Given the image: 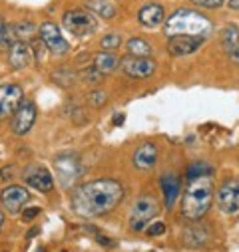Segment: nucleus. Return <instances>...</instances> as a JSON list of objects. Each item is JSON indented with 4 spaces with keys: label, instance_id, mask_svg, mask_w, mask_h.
<instances>
[{
    "label": "nucleus",
    "instance_id": "obj_7",
    "mask_svg": "<svg viewBox=\"0 0 239 252\" xmlns=\"http://www.w3.org/2000/svg\"><path fill=\"white\" fill-rule=\"evenodd\" d=\"M215 201L219 211H223L225 215H237L239 213V179L231 177L223 181L217 189Z\"/></svg>",
    "mask_w": 239,
    "mask_h": 252
},
{
    "label": "nucleus",
    "instance_id": "obj_1",
    "mask_svg": "<svg viewBox=\"0 0 239 252\" xmlns=\"http://www.w3.org/2000/svg\"><path fill=\"white\" fill-rule=\"evenodd\" d=\"M124 199V187L114 179H96L72 193V211L80 217H100L114 211Z\"/></svg>",
    "mask_w": 239,
    "mask_h": 252
},
{
    "label": "nucleus",
    "instance_id": "obj_10",
    "mask_svg": "<svg viewBox=\"0 0 239 252\" xmlns=\"http://www.w3.org/2000/svg\"><path fill=\"white\" fill-rule=\"evenodd\" d=\"M24 99V92L18 84H2L0 86V119L12 115Z\"/></svg>",
    "mask_w": 239,
    "mask_h": 252
},
{
    "label": "nucleus",
    "instance_id": "obj_33",
    "mask_svg": "<svg viewBox=\"0 0 239 252\" xmlns=\"http://www.w3.org/2000/svg\"><path fill=\"white\" fill-rule=\"evenodd\" d=\"M40 215V207H24V211H22V220L24 222H32L36 217Z\"/></svg>",
    "mask_w": 239,
    "mask_h": 252
},
{
    "label": "nucleus",
    "instance_id": "obj_8",
    "mask_svg": "<svg viewBox=\"0 0 239 252\" xmlns=\"http://www.w3.org/2000/svg\"><path fill=\"white\" fill-rule=\"evenodd\" d=\"M38 34H40V40L44 42V46L50 54H56V56L68 54L70 44L66 42V38L62 36V32H60V28L54 22H42L38 28Z\"/></svg>",
    "mask_w": 239,
    "mask_h": 252
},
{
    "label": "nucleus",
    "instance_id": "obj_28",
    "mask_svg": "<svg viewBox=\"0 0 239 252\" xmlns=\"http://www.w3.org/2000/svg\"><path fill=\"white\" fill-rule=\"evenodd\" d=\"M52 78H54V82H56L58 86H62V88H70L76 76H74V72H70V70H58V72H54V74H52Z\"/></svg>",
    "mask_w": 239,
    "mask_h": 252
},
{
    "label": "nucleus",
    "instance_id": "obj_26",
    "mask_svg": "<svg viewBox=\"0 0 239 252\" xmlns=\"http://www.w3.org/2000/svg\"><path fill=\"white\" fill-rule=\"evenodd\" d=\"M213 173V167L207 165V163H194L188 167V179H198V177H211Z\"/></svg>",
    "mask_w": 239,
    "mask_h": 252
},
{
    "label": "nucleus",
    "instance_id": "obj_30",
    "mask_svg": "<svg viewBox=\"0 0 239 252\" xmlns=\"http://www.w3.org/2000/svg\"><path fill=\"white\" fill-rule=\"evenodd\" d=\"M192 2L199 8H205V10H217L225 4V0H192Z\"/></svg>",
    "mask_w": 239,
    "mask_h": 252
},
{
    "label": "nucleus",
    "instance_id": "obj_4",
    "mask_svg": "<svg viewBox=\"0 0 239 252\" xmlns=\"http://www.w3.org/2000/svg\"><path fill=\"white\" fill-rule=\"evenodd\" d=\"M62 26L66 28V32H70L76 38H84L90 36L98 30V20L90 10H82V8H72L66 10L62 16Z\"/></svg>",
    "mask_w": 239,
    "mask_h": 252
},
{
    "label": "nucleus",
    "instance_id": "obj_34",
    "mask_svg": "<svg viewBox=\"0 0 239 252\" xmlns=\"http://www.w3.org/2000/svg\"><path fill=\"white\" fill-rule=\"evenodd\" d=\"M124 119H126V115H124V113H116V115H114V125H122V123H124Z\"/></svg>",
    "mask_w": 239,
    "mask_h": 252
},
{
    "label": "nucleus",
    "instance_id": "obj_21",
    "mask_svg": "<svg viewBox=\"0 0 239 252\" xmlns=\"http://www.w3.org/2000/svg\"><path fill=\"white\" fill-rule=\"evenodd\" d=\"M118 64H120L118 56H116L114 52H108V50H102V52H98V54L92 58V66H94L98 72H102L104 76L110 74V72H114V70L118 68Z\"/></svg>",
    "mask_w": 239,
    "mask_h": 252
},
{
    "label": "nucleus",
    "instance_id": "obj_31",
    "mask_svg": "<svg viewBox=\"0 0 239 252\" xmlns=\"http://www.w3.org/2000/svg\"><path fill=\"white\" fill-rule=\"evenodd\" d=\"M167 228H165V224L161 222V220H156V222H150V226L146 228V232H148V236H161L163 232H165Z\"/></svg>",
    "mask_w": 239,
    "mask_h": 252
},
{
    "label": "nucleus",
    "instance_id": "obj_16",
    "mask_svg": "<svg viewBox=\"0 0 239 252\" xmlns=\"http://www.w3.org/2000/svg\"><path fill=\"white\" fill-rule=\"evenodd\" d=\"M138 20H140V24L146 26V28H156V26L163 24V20H165V10H163L159 4H156V2L146 4V6L140 8Z\"/></svg>",
    "mask_w": 239,
    "mask_h": 252
},
{
    "label": "nucleus",
    "instance_id": "obj_38",
    "mask_svg": "<svg viewBox=\"0 0 239 252\" xmlns=\"http://www.w3.org/2000/svg\"><path fill=\"white\" fill-rule=\"evenodd\" d=\"M2 224H4V213L0 211V228H2Z\"/></svg>",
    "mask_w": 239,
    "mask_h": 252
},
{
    "label": "nucleus",
    "instance_id": "obj_22",
    "mask_svg": "<svg viewBox=\"0 0 239 252\" xmlns=\"http://www.w3.org/2000/svg\"><path fill=\"white\" fill-rule=\"evenodd\" d=\"M86 8H88L94 16L102 18V20H112V18H116V14H118L116 6L110 2V0H86Z\"/></svg>",
    "mask_w": 239,
    "mask_h": 252
},
{
    "label": "nucleus",
    "instance_id": "obj_11",
    "mask_svg": "<svg viewBox=\"0 0 239 252\" xmlns=\"http://www.w3.org/2000/svg\"><path fill=\"white\" fill-rule=\"evenodd\" d=\"M30 201V193L22 185H8L0 191V203L8 213H18L24 209V205Z\"/></svg>",
    "mask_w": 239,
    "mask_h": 252
},
{
    "label": "nucleus",
    "instance_id": "obj_29",
    "mask_svg": "<svg viewBox=\"0 0 239 252\" xmlns=\"http://www.w3.org/2000/svg\"><path fill=\"white\" fill-rule=\"evenodd\" d=\"M106 101H108V94L102 92V90H94V92L88 94V103L94 105V107H100V105H104Z\"/></svg>",
    "mask_w": 239,
    "mask_h": 252
},
{
    "label": "nucleus",
    "instance_id": "obj_2",
    "mask_svg": "<svg viewBox=\"0 0 239 252\" xmlns=\"http://www.w3.org/2000/svg\"><path fill=\"white\" fill-rule=\"evenodd\" d=\"M213 32V22L194 8H177L163 20V34L169 36H199L207 38Z\"/></svg>",
    "mask_w": 239,
    "mask_h": 252
},
{
    "label": "nucleus",
    "instance_id": "obj_19",
    "mask_svg": "<svg viewBox=\"0 0 239 252\" xmlns=\"http://www.w3.org/2000/svg\"><path fill=\"white\" fill-rule=\"evenodd\" d=\"M221 44L233 62H239V30L235 26H225L221 32Z\"/></svg>",
    "mask_w": 239,
    "mask_h": 252
},
{
    "label": "nucleus",
    "instance_id": "obj_17",
    "mask_svg": "<svg viewBox=\"0 0 239 252\" xmlns=\"http://www.w3.org/2000/svg\"><path fill=\"white\" fill-rule=\"evenodd\" d=\"M158 163V147L154 143H144L134 153V165L140 171H150Z\"/></svg>",
    "mask_w": 239,
    "mask_h": 252
},
{
    "label": "nucleus",
    "instance_id": "obj_32",
    "mask_svg": "<svg viewBox=\"0 0 239 252\" xmlns=\"http://www.w3.org/2000/svg\"><path fill=\"white\" fill-rule=\"evenodd\" d=\"M42 48H46L42 40H34V42L30 44V50H32V54H34V60L38 62V64H40V62H42V52H44Z\"/></svg>",
    "mask_w": 239,
    "mask_h": 252
},
{
    "label": "nucleus",
    "instance_id": "obj_36",
    "mask_svg": "<svg viewBox=\"0 0 239 252\" xmlns=\"http://www.w3.org/2000/svg\"><path fill=\"white\" fill-rule=\"evenodd\" d=\"M4 30H6V24H4L2 16H0V40H2V34H4Z\"/></svg>",
    "mask_w": 239,
    "mask_h": 252
},
{
    "label": "nucleus",
    "instance_id": "obj_25",
    "mask_svg": "<svg viewBox=\"0 0 239 252\" xmlns=\"http://www.w3.org/2000/svg\"><path fill=\"white\" fill-rule=\"evenodd\" d=\"M78 78H80V82H82V84L98 86V84L104 80V74H102V72H98L94 66H90V68H84V70H80V72H78Z\"/></svg>",
    "mask_w": 239,
    "mask_h": 252
},
{
    "label": "nucleus",
    "instance_id": "obj_20",
    "mask_svg": "<svg viewBox=\"0 0 239 252\" xmlns=\"http://www.w3.org/2000/svg\"><path fill=\"white\" fill-rule=\"evenodd\" d=\"M207 240H209V232H207V228L201 226V224L190 226V228H186L184 234H182V242H184L186 246H190V248L203 246Z\"/></svg>",
    "mask_w": 239,
    "mask_h": 252
},
{
    "label": "nucleus",
    "instance_id": "obj_3",
    "mask_svg": "<svg viewBox=\"0 0 239 252\" xmlns=\"http://www.w3.org/2000/svg\"><path fill=\"white\" fill-rule=\"evenodd\" d=\"M213 203V183L211 177L192 179L182 201V215L188 220H199Z\"/></svg>",
    "mask_w": 239,
    "mask_h": 252
},
{
    "label": "nucleus",
    "instance_id": "obj_23",
    "mask_svg": "<svg viewBox=\"0 0 239 252\" xmlns=\"http://www.w3.org/2000/svg\"><path fill=\"white\" fill-rule=\"evenodd\" d=\"M126 52L128 56H134V58H150L154 54V48L144 38H130L126 42Z\"/></svg>",
    "mask_w": 239,
    "mask_h": 252
},
{
    "label": "nucleus",
    "instance_id": "obj_13",
    "mask_svg": "<svg viewBox=\"0 0 239 252\" xmlns=\"http://www.w3.org/2000/svg\"><path fill=\"white\" fill-rule=\"evenodd\" d=\"M205 38L199 36H169L167 38V52L171 56H190L201 48Z\"/></svg>",
    "mask_w": 239,
    "mask_h": 252
},
{
    "label": "nucleus",
    "instance_id": "obj_39",
    "mask_svg": "<svg viewBox=\"0 0 239 252\" xmlns=\"http://www.w3.org/2000/svg\"><path fill=\"white\" fill-rule=\"evenodd\" d=\"M38 252H46V250H44V248H40V250H38Z\"/></svg>",
    "mask_w": 239,
    "mask_h": 252
},
{
    "label": "nucleus",
    "instance_id": "obj_35",
    "mask_svg": "<svg viewBox=\"0 0 239 252\" xmlns=\"http://www.w3.org/2000/svg\"><path fill=\"white\" fill-rule=\"evenodd\" d=\"M227 4L231 10H239V0H227Z\"/></svg>",
    "mask_w": 239,
    "mask_h": 252
},
{
    "label": "nucleus",
    "instance_id": "obj_15",
    "mask_svg": "<svg viewBox=\"0 0 239 252\" xmlns=\"http://www.w3.org/2000/svg\"><path fill=\"white\" fill-rule=\"evenodd\" d=\"M32 62V50L26 42L16 40L8 50V64L12 70H24Z\"/></svg>",
    "mask_w": 239,
    "mask_h": 252
},
{
    "label": "nucleus",
    "instance_id": "obj_18",
    "mask_svg": "<svg viewBox=\"0 0 239 252\" xmlns=\"http://www.w3.org/2000/svg\"><path fill=\"white\" fill-rule=\"evenodd\" d=\"M161 191H163V205L167 209H171L179 197V177L173 173H163L161 175Z\"/></svg>",
    "mask_w": 239,
    "mask_h": 252
},
{
    "label": "nucleus",
    "instance_id": "obj_14",
    "mask_svg": "<svg viewBox=\"0 0 239 252\" xmlns=\"http://www.w3.org/2000/svg\"><path fill=\"white\" fill-rule=\"evenodd\" d=\"M24 179H26V183H28L32 189H36V191H40V193H50L52 187H54V179H52L50 171H48L46 167H42V165L30 167V169L26 171Z\"/></svg>",
    "mask_w": 239,
    "mask_h": 252
},
{
    "label": "nucleus",
    "instance_id": "obj_5",
    "mask_svg": "<svg viewBox=\"0 0 239 252\" xmlns=\"http://www.w3.org/2000/svg\"><path fill=\"white\" fill-rule=\"evenodd\" d=\"M159 213V203L156 197H142L134 203L132 207V213H130V228L140 232L144 230L154 217H158Z\"/></svg>",
    "mask_w": 239,
    "mask_h": 252
},
{
    "label": "nucleus",
    "instance_id": "obj_12",
    "mask_svg": "<svg viewBox=\"0 0 239 252\" xmlns=\"http://www.w3.org/2000/svg\"><path fill=\"white\" fill-rule=\"evenodd\" d=\"M122 70L134 80H146L156 72V62L152 58H134L128 56L122 60Z\"/></svg>",
    "mask_w": 239,
    "mask_h": 252
},
{
    "label": "nucleus",
    "instance_id": "obj_24",
    "mask_svg": "<svg viewBox=\"0 0 239 252\" xmlns=\"http://www.w3.org/2000/svg\"><path fill=\"white\" fill-rule=\"evenodd\" d=\"M12 32H14V38L16 40H22V42H28L36 32L38 28L32 24V22H18V24H12Z\"/></svg>",
    "mask_w": 239,
    "mask_h": 252
},
{
    "label": "nucleus",
    "instance_id": "obj_27",
    "mask_svg": "<svg viewBox=\"0 0 239 252\" xmlns=\"http://www.w3.org/2000/svg\"><path fill=\"white\" fill-rule=\"evenodd\" d=\"M100 46H102V50L112 52V50H116V48L122 46V36L116 34V32H110V34H106V36L100 40Z\"/></svg>",
    "mask_w": 239,
    "mask_h": 252
},
{
    "label": "nucleus",
    "instance_id": "obj_6",
    "mask_svg": "<svg viewBox=\"0 0 239 252\" xmlns=\"http://www.w3.org/2000/svg\"><path fill=\"white\" fill-rule=\"evenodd\" d=\"M54 169L60 185L70 189L84 173V167L76 155H58L54 157Z\"/></svg>",
    "mask_w": 239,
    "mask_h": 252
},
{
    "label": "nucleus",
    "instance_id": "obj_9",
    "mask_svg": "<svg viewBox=\"0 0 239 252\" xmlns=\"http://www.w3.org/2000/svg\"><path fill=\"white\" fill-rule=\"evenodd\" d=\"M36 105L30 99H22V103L18 105V109L14 111V119H12V133L22 137L26 135L32 127H34V121H36Z\"/></svg>",
    "mask_w": 239,
    "mask_h": 252
},
{
    "label": "nucleus",
    "instance_id": "obj_37",
    "mask_svg": "<svg viewBox=\"0 0 239 252\" xmlns=\"http://www.w3.org/2000/svg\"><path fill=\"white\" fill-rule=\"evenodd\" d=\"M98 242H100V244H106V246H112V242H110L106 236H98Z\"/></svg>",
    "mask_w": 239,
    "mask_h": 252
}]
</instances>
